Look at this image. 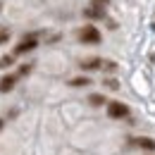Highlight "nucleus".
<instances>
[{
    "label": "nucleus",
    "mask_w": 155,
    "mask_h": 155,
    "mask_svg": "<svg viewBox=\"0 0 155 155\" xmlns=\"http://www.w3.org/2000/svg\"><path fill=\"white\" fill-rule=\"evenodd\" d=\"M79 41L81 43H91V45H96V43H100V31H98L96 26H84L81 31H79Z\"/></svg>",
    "instance_id": "f257e3e1"
},
{
    "label": "nucleus",
    "mask_w": 155,
    "mask_h": 155,
    "mask_svg": "<svg viewBox=\"0 0 155 155\" xmlns=\"http://www.w3.org/2000/svg\"><path fill=\"white\" fill-rule=\"evenodd\" d=\"M38 45V41H36V36L34 34H29V36H24V38L19 41V45L15 48V55H24V53H29V50H34Z\"/></svg>",
    "instance_id": "f03ea898"
},
{
    "label": "nucleus",
    "mask_w": 155,
    "mask_h": 155,
    "mask_svg": "<svg viewBox=\"0 0 155 155\" xmlns=\"http://www.w3.org/2000/svg\"><path fill=\"white\" fill-rule=\"evenodd\" d=\"M107 115L112 117V119H122V117L129 115V107L124 103H110L107 105Z\"/></svg>",
    "instance_id": "7ed1b4c3"
},
{
    "label": "nucleus",
    "mask_w": 155,
    "mask_h": 155,
    "mask_svg": "<svg viewBox=\"0 0 155 155\" xmlns=\"http://www.w3.org/2000/svg\"><path fill=\"white\" fill-rule=\"evenodd\" d=\"M84 17H86V19H103V17H105V10L98 7V5H91V7L84 10Z\"/></svg>",
    "instance_id": "20e7f679"
},
{
    "label": "nucleus",
    "mask_w": 155,
    "mask_h": 155,
    "mask_svg": "<svg viewBox=\"0 0 155 155\" xmlns=\"http://www.w3.org/2000/svg\"><path fill=\"white\" fill-rule=\"evenodd\" d=\"M15 84H17V74H7V77L0 79V91H2V93H7V91H12V88H15Z\"/></svg>",
    "instance_id": "39448f33"
},
{
    "label": "nucleus",
    "mask_w": 155,
    "mask_h": 155,
    "mask_svg": "<svg viewBox=\"0 0 155 155\" xmlns=\"http://www.w3.org/2000/svg\"><path fill=\"white\" fill-rule=\"evenodd\" d=\"M98 67H103V60H98V58H88L81 62V69H98Z\"/></svg>",
    "instance_id": "423d86ee"
},
{
    "label": "nucleus",
    "mask_w": 155,
    "mask_h": 155,
    "mask_svg": "<svg viewBox=\"0 0 155 155\" xmlns=\"http://www.w3.org/2000/svg\"><path fill=\"white\" fill-rule=\"evenodd\" d=\"M136 146L143 148V150H155V141L153 138H146V136L143 138H136Z\"/></svg>",
    "instance_id": "0eeeda50"
},
{
    "label": "nucleus",
    "mask_w": 155,
    "mask_h": 155,
    "mask_svg": "<svg viewBox=\"0 0 155 155\" xmlns=\"http://www.w3.org/2000/svg\"><path fill=\"white\" fill-rule=\"evenodd\" d=\"M88 103H91V105H103L105 98L100 96V93H93V96H88Z\"/></svg>",
    "instance_id": "6e6552de"
},
{
    "label": "nucleus",
    "mask_w": 155,
    "mask_h": 155,
    "mask_svg": "<svg viewBox=\"0 0 155 155\" xmlns=\"http://www.w3.org/2000/svg\"><path fill=\"white\" fill-rule=\"evenodd\" d=\"M69 84H72V86H88L91 81H88V79H86V77H77V79H72Z\"/></svg>",
    "instance_id": "1a4fd4ad"
},
{
    "label": "nucleus",
    "mask_w": 155,
    "mask_h": 155,
    "mask_svg": "<svg viewBox=\"0 0 155 155\" xmlns=\"http://www.w3.org/2000/svg\"><path fill=\"white\" fill-rule=\"evenodd\" d=\"M7 41H10V29L0 26V43H7Z\"/></svg>",
    "instance_id": "9d476101"
},
{
    "label": "nucleus",
    "mask_w": 155,
    "mask_h": 155,
    "mask_svg": "<svg viewBox=\"0 0 155 155\" xmlns=\"http://www.w3.org/2000/svg\"><path fill=\"white\" fill-rule=\"evenodd\" d=\"M12 62H15V58H12V55H5V58H0V67H10Z\"/></svg>",
    "instance_id": "9b49d317"
},
{
    "label": "nucleus",
    "mask_w": 155,
    "mask_h": 155,
    "mask_svg": "<svg viewBox=\"0 0 155 155\" xmlns=\"http://www.w3.org/2000/svg\"><path fill=\"white\" fill-rule=\"evenodd\" d=\"M105 86H107V88H112V91H117V88H119V84H117L115 79H105Z\"/></svg>",
    "instance_id": "f8f14e48"
},
{
    "label": "nucleus",
    "mask_w": 155,
    "mask_h": 155,
    "mask_svg": "<svg viewBox=\"0 0 155 155\" xmlns=\"http://www.w3.org/2000/svg\"><path fill=\"white\" fill-rule=\"evenodd\" d=\"M103 67H105L107 72H115V69H117V64H115V62H103Z\"/></svg>",
    "instance_id": "ddd939ff"
},
{
    "label": "nucleus",
    "mask_w": 155,
    "mask_h": 155,
    "mask_svg": "<svg viewBox=\"0 0 155 155\" xmlns=\"http://www.w3.org/2000/svg\"><path fill=\"white\" fill-rule=\"evenodd\" d=\"M29 72H31V67L24 64V67H19V74H17V77H24V74H29Z\"/></svg>",
    "instance_id": "4468645a"
},
{
    "label": "nucleus",
    "mask_w": 155,
    "mask_h": 155,
    "mask_svg": "<svg viewBox=\"0 0 155 155\" xmlns=\"http://www.w3.org/2000/svg\"><path fill=\"white\" fill-rule=\"evenodd\" d=\"M110 0H93V5H98V7H103V5H107Z\"/></svg>",
    "instance_id": "2eb2a0df"
},
{
    "label": "nucleus",
    "mask_w": 155,
    "mask_h": 155,
    "mask_svg": "<svg viewBox=\"0 0 155 155\" xmlns=\"http://www.w3.org/2000/svg\"><path fill=\"white\" fill-rule=\"evenodd\" d=\"M0 129H2V119H0Z\"/></svg>",
    "instance_id": "dca6fc26"
},
{
    "label": "nucleus",
    "mask_w": 155,
    "mask_h": 155,
    "mask_svg": "<svg viewBox=\"0 0 155 155\" xmlns=\"http://www.w3.org/2000/svg\"><path fill=\"white\" fill-rule=\"evenodd\" d=\"M0 7H2V5H0Z\"/></svg>",
    "instance_id": "f3484780"
}]
</instances>
